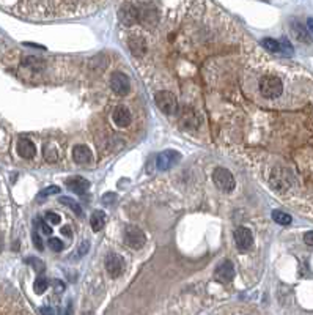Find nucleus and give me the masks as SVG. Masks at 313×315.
<instances>
[{"label":"nucleus","mask_w":313,"mask_h":315,"mask_svg":"<svg viewBox=\"0 0 313 315\" xmlns=\"http://www.w3.org/2000/svg\"><path fill=\"white\" fill-rule=\"evenodd\" d=\"M260 92L265 98L276 100L284 92V84L277 76H263L260 81Z\"/></svg>","instance_id":"nucleus-1"},{"label":"nucleus","mask_w":313,"mask_h":315,"mask_svg":"<svg viewBox=\"0 0 313 315\" xmlns=\"http://www.w3.org/2000/svg\"><path fill=\"white\" fill-rule=\"evenodd\" d=\"M139 8V22L144 27L153 28L159 22V11L153 3H137Z\"/></svg>","instance_id":"nucleus-2"},{"label":"nucleus","mask_w":313,"mask_h":315,"mask_svg":"<svg viewBox=\"0 0 313 315\" xmlns=\"http://www.w3.org/2000/svg\"><path fill=\"white\" fill-rule=\"evenodd\" d=\"M155 101L159 109L167 115H173L178 112V100L171 92H167V90L157 92L155 96Z\"/></svg>","instance_id":"nucleus-3"},{"label":"nucleus","mask_w":313,"mask_h":315,"mask_svg":"<svg viewBox=\"0 0 313 315\" xmlns=\"http://www.w3.org/2000/svg\"><path fill=\"white\" fill-rule=\"evenodd\" d=\"M213 180L217 188L224 192H231L236 186L233 173H231L228 169H225V167H217V169L213 172Z\"/></svg>","instance_id":"nucleus-4"},{"label":"nucleus","mask_w":313,"mask_h":315,"mask_svg":"<svg viewBox=\"0 0 313 315\" xmlns=\"http://www.w3.org/2000/svg\"><path fill=\"white\" fill-rule=\"evenodd\" d=\"M123 236H125V243L129 246V248H133V249L144 248L145 243H147L145 233L140 230L139 227H136V225H126Z\"/></svg>","instance_id":"nucleus-5"},{"label":"nucleus","mask_w":313,"mask_h":315,"mask_svg":"<svg viewBox=\"0 0 313 315\" xmlns=\"http://www.w3.org/2000/svg\"><path fill=\"white\" fill-rule=\"evenodd\" d=\"M120 21L123 25L126 27H131L139 22V8H137V3H133V2H126L121 5L120 8Z\"/></svg>","instance_id":"nucleus-6"},{"label":"nucleus","mask_w":313,"mask_h":315,"mask_svg":"<svg viewBox=\"0 0 313 315\" xmlns=\"http://www.w3.org/2000/svg\"><path fill=\"white\" fill-rule=\"evenodd\" d=\"M110 88L118 96H125L131 92V81L125 73H114L110 76Z\"/></svg>","instance_id":"nucleus-7"},{"label":"nucleus","mask_w":313,"mask_h":315,"mask_svg":"<svg viewBox=\"0 0 313 315\" xmlns=\"http://www.w3.org/2000/svg\"><path fill=\"white\" fill-rule=\"evenodd\" d=\"M106 270L109 273L110 278H118L121 276V273L125 271V260L121 255L115 254V252H110L107 257H106Z\"/></svg>","instance_id":"nucleus-8"},{"label":"nucleus","mask_w":313,"mask_h":315,"mask_svg":"<svg viewBox=\"0 0 313 315\" xmlns=\"http://www.w3.org/2000/svg\"><path fill=\"white\" fill-rule=\"evenodd\" d=\"M181 155L175 150H165L162 153H159L156 158V165L159 170H168L170 167H173L176 162H179Z\"/></svg>","instance_id":"nucleus-9"},{"label":"nucleus","mask_w":313,"mask_h":315,"mask_svg":"<svg viewBox=\"0 0 313 315\" xmlns=\"http://www.w3.org/2000/svg\"><path fill=\"white\" fill-rule=\"evenodd\" d=\"M235 243L239 251L246 252L254 244V235H252V232L247 227H238L235 232Z\"/></svg>","instance_id":"nucleus-10"},{"label":"nucleus","mask_w":313,"mask_h":315,"mask_svg":"<svg viewBox=\"0 0 313 315\" xmlns=\"http://www.w3.org/2000/svg\"><path fill=\"white\" fill-rule=\"evenodd\" d=\"M290 181H291V175L288 170L282 169V167H279V169L274 170V173H272L271 176V184L272 188L280 191V189H287L290 186Z\"/></svg>","instance_id":"nucleus-11"},{"label":"nucleus","mask_w":313,"mask_h":315,"mask_svg":"<svg viewBox=\"0 0 313 315\" xmlns=\"http://www.w3.org/2000/svg\"><path fill=\"white\" fill-rule=\"evenodd\" d=\"M128 46H129L131 54L136 55V57H144L147 54V49H148L147 39L144 36H140V35L131 36L129 41H128Z\"/></svg>","instance_id":"nucleus-12"},{"label":"nucleus","mask_w":313,"mask_h":315,"mask_svg":"<svg viewBox=\"0 0 313 315\" xmlns=\"http://www.w3.org/2000/svg\"><path fill=\"white\" fill-rule=\"evenodd\" d=\"M214 276L219 282H230L235 278V267L233 263L225 260L224 263H220L214 271Z\"/></svg>","instance_id":"nucleus-13"},{"label":"nucleus","mask_w":313,"mask_h":315,"mask_svg":"<svg viewBox=\"0 0 313 315\" xmlns=\"http://www.w3.org/2000/svg\"><path fill=\"white\" fill-rule=\"evenodd\" d=\"M69 191H73L76 194H85L90 188V181L85 180L84 176H71L65 181Z\"/></svg>","instance_id":"nucleus-14"},{"label":"nucleus","mask_w":313,"mask_h":315,"mask_svg":"<svg viewBox=\"0 0 313 315\" xmlns=\"http://www.w3.org/2000/svg\"><path fill=\"white\" fill-rule=\"evenodd\" d=\"M112 118H114V123L120 128H128L131 125V120H133L129 109L125 106H118L112 114Z\"/></svg>","instance_id":"nucleus-15"},{"label":"nucleus","mask_w":313,"mask_h":315,"mask_svg":"<svg viewBox=\"0 0 313 315\" xmlns=\"http://www.w3.org/2000/svg\"><path fill=\"white\" fill-rule=\"evenodd\" d=\"M73 159L77 162V164H90L93 161V155L92 152H90L88 147L85 145H76L74 150H73Z\"/></svg>","instance_id":"nucleus-16"},{"label":"nucleus","mask_w":313,"mask_h":315,"mask_svg":"<svg viewBox=\"0 0 313 315\" xmlns=\"http://www.w3.org/2000/svg\"><path fill=\"white\" fill-rule=\"evenodd\" d=\"M291 33L295 35V38L298 39V41H301V43H306V44H310L312 43V35L309 33L307 28L302 25L301 22H298V21H293L291 22Z\"/></svg>","instance_id":"nucleus-17"},{"label":"nucleus","mask_w":313,"mask_h":315,"mask_svg":"<svg viewBox=\"0 0 313 315\" xmlns=\"http://www.w3.org/2000/svg\"><path fill=\"white\" fill-rule=\"evenodd\" d=\"M36 153L35 144L28 139H19L17 142V155L24 158V159H32Z\"/></svg>","instance_id":"nucleus-18"},{"label":"nucleus","mask_w":313,"mask_h":315,"mask_svg":"<svg viewBox=\"0 0 313 315\" xmlns=\"http://www.w3.org/2000/svg\"><path fill=\"white\" fill-rule=\"evenodd\" d=\"M106 219H107V218H106V213H104V211H101V210L93 211L92 218H90V224H92L93 232L103 230V229H104V225H106Z\"/></svg>","instance_id":"nucleus-19"},{"label":"nucleus","mask_w":313,"mask_h":315,"mask_svg":"<svg viewBox=\"0 0 313 315\" xmlns=\"http://www.w3.org/2000/svg\"><path fill=\"white\" fill-rule=\"evenodd\" d=\"M181 123H183V126L186 128H197L198 126V118H197V114L192 111V109H186L183 111V114H181Z\"/></svg>","instance_id":"nucleus-20"},{"label":"nucleus","mask_w":313,"mask_h":315,"mask_svg":"<svg viewBox=\"0 0 313 315\" xmlns=\"http://www.w3.org/2000/svg\"><path fill=\"white\" fill-rule=\"evenodd\" d=\"M272 219H274L277 224H280V225H290L291 224V216L290 214H287V213H284V211H272Z\"/></svg>","instance_id":"nucleus-21"},{"label":"nucleus","mask_w":313,"mask_h":315,"mask_svg":"<svg viewBox=\"0 0 313 315\" xmlns=\"http://www.w3.org/2000/svg\"><path fill=\"white\" fill-rule=\"evenodd\" d=\"M47 285H49V282H47V279L44 278V276H38V278L35 279V284H33V290H35V293L41 295V293L46 292Z\"/></svg>","instance_id":"nucleus-22"},{"label":"nucleus","mask_w":313,"mask_h":315,"mask_svg":"<svg viewBox=\"0 0 313 315\" xmlns=\"http://www.w3.org/2000/svg\"><path fill=\"white\" fill-rule=\"evenodd\" d=\"M261 46L271 52H280V43L277 39H272V38H265L263 41H261Z\"/></svg>","instance_id":"nucleus-23"},{"label":"nucleus","mask_w":313,"mask_h":315,"mask_svg":"<svg viewBox=\"0 0 313 315\" xmlns=\"http://www.w3.org/2000/svg\"><path fill=\"white\" fill-rule=\"evenodd\" d=\"M60 202H62L63 205H66V206H69V208H71L77 216L82 214V208H80V205L76 200L69 199V197H60Z\"/></svg>","instance_id":"nucleus-24"},{"label":"nucleus","mask_w":313,"mask_h":315,"mask_svg":"<svg viewBox=\"0 0 313 315\" xmlns=\"http://www.w3.org/2000/svg\"><path fill=\"white\" fill-rule=\"evenodd\" d=\"M60 192V188L58 186H49L47 189H44V191H41L38 194V200H41V199H44V197H49V195H54V194H58Z\"/></svg>","instance_id":"nucleus-25"},{"label":"nucleus","mask_w":313,"mask_h":315,"mask_svg":"<svg viewBox=\"0 0 313 315\" xmlns=\"http://www.w3.org/2000/svg\"><path fill=\"white\" fill-rule=\"evenodd\" d=\"M47 244H49V248L52 251H55V252L63 249V243H62V240H58V238H49Z\"/></svg>","instance_id":"nucleus-26"},{"label":"nucleus","mask_w":313,"mask_h":315,"mask_svg":"<svg viewBox=\"0 0 313 315\" xmlns=\"http://www.w3.org/2000/svg\"><path fill=\"white\" fill-rule=\"evenodd\" d=\"M279 43H280V52H284V54H287V55H291V54H293V47H291V44L288 43V39H287V38H282Z\"/></svg>","instance_id":"nucleus-27"},{"label":"nucleus","mask_w":313,"mask_h":315,"mask_svg":"<svg viewBox=\"0 0 313 315\" xmlns=\"http://www.w3.org/2000/svg\"><path fill=\"white\" fill-rule=\"evenodd\" d=\"M27 262L32 265V267L38 271V273H43L44 270H46V267H44V263L41 262V260H38V259H27Z\"/></svg>","instance_id":"nucleus-28"},{"label":"nucleus","mask_w":313,"mask_h":315,"mask_svg":"<svg viewBox=\"0 0 313 315\" xmlns=\"http://www.w3.org/2000/svg\"><path fill=\"white\" fill-rule=\"evenodd\" d=\"M32 241H33L35 248H36L38 251H43V249H44L43 240H41V236H39V233H38V232H33V233H32Z\"/></svg>","instance_id":"nucleus-29"},{"label":"nucleus","mask_w":313,"mask_h":315,"mask_svg":"<svg viewBox=\"0 0 313 315\" xmlns=\"http://www.w3.org/2000/svg\"><path fill=\"white\" fill-rule=\"evenodd\" d=\"M46 221L50 224V225H57L60 222V216L54 211H47L46 213Z\"/></svg>","instance_id":"nucleus-30"},{"label":"nucleus","mask_w":313,"mask_h":315,"mask_svg":"<svg viewBox=\"0 0 313 315\" xmlns=\"http://www.w3.org/2000/svg\"><path fill=\"white\" fill-rule=\"evenodd\" d=\"M36 227L38 229H41V232L44 233V235H50V233H52V227H49V225L46 224V222H43L41 219H36Z\"/></svg>","instance_id":"nucleus-31"},{"label":"nucleus","mask_w":313,"mask_h":315,"mask_svg":"<svg viewBox=\"0 0 313 315\" xmlns=\"http://www.w3.org/2000/svg\"><path fill=\"white\" fill-rule=\"evenodd\" d=\"M117 199V195L115 194H112V192H110V194H104L103 195V200H104V203H114V200Z\"/></svg>","instance_id":"nucleus-32"},{"label":"nucleus","mask_w":313,"mask_h":315,"mask_svg":"<svg viewBox=\"0 0 313 315\" xmlns=\"http://www.w3.org/2000/svg\"><path fill=\"white\" fill-rule=\"evenodd\" d=\"M88 248H90V243H88V241H85V243L80 244V248H79V255H85V254L88 252Z\"/></svg>","instance_id":"nucleus-33"},{"label":"nucleus","mask_w":313,"mask_h":315,"mask_svg":"<svg viewBox=\"0 0 313 315\" xmlns=\"http://www.w3.org/2000/svg\"><path fill=\"white\" fill-rule=\"evenodd\" d=\"M304 241H306V244L313 246V232H307V233L304 235Z\"/></svg>","instance_id":"nucleus-34"},{"label":"nucleus","mask_w":313,"mask_h":315,"mask_svg":"<svg viewBox=\"0 0 313 315\" xmlns=\"http://www.w3.org/2000/svg\"><path fill=\"white\" fill-rule=\"evenodd\" d=\"M54 287H55V292H63L65 290V285L62 281H54Z\"/></svg>","instance_id":"nucleus-35"},{"label":"nucleus","mask_w":313,"mask_h":315,"mask_svg":"<svg viewBox=\"0 0 313 315\" xmlns=\"http://www.w3.org/2000/svg\"><path fill=\"white\" fill-rule=\"evenodd\" d=\"M41 315H55L50 308H41Z\"/></svg>","instance_id":"nucleus-36"},{"label":"nucleus","mask_w":313,"mask_h":315,"mask_svg":"<svg viewBox=\"0 0 313 315\" xmlns=\"http://www.w3.org/2000/svg\"><path fill=\"white\" fill-rule=\"evenodd\" d=\"M63 315H73V304L71 303H68V306H66Z\"/></svg>","instance_id":"nucleus-37"},{"label":"nucleus","mask_w":313,"mask_h":315,"mask_svg":"<svg viewBox=\"0 0 313 315\" xmlns=\"http://www.w3.org/2000/svg\"><path fill=\"white\" fill-rule=\"evenodd\" d=\"M62 233H63V235H68V236H71V235H73V232L69 230V227H63V229H62Z\"/></svg>","instance_id":"nucleus-38"},{"label":"nucleus","mask_w":313,"mask_h":315,"mask_svg":"<svg viewBox=\"0 0 313 315\" xmlns=\"http://www.w3.org/2000/svg\"><path fill=\"white\" fill-rule=\"evenodd\" d=\"M2 249H3V236L0 233V252H2Z\"/></svg>","instance_id":"nucleus-39"},{"label":"nucleus","mask_w":313,"mask_h":315,"mask_svg":"<svg viewBox=\"0 0 313 315\" xmlns=\"http://www.w3.org/2000/svg\"><path fill=\"white\" fill-rule=\"evenodd\" d=\"M307 24H309V27H310V30L313 32V19H309V21H307Z\"/></svg>","instance_id":"nucleus-40"},{"label":"nucleus","mask_w":313,"mask_h":315,"mask_svg":"<svg viewBox=\"0 0 313 315\" xmlns=\"http://www.w3.org/2000/svg\"><path fill=\"white\" fill-rule=\"evenodd\" d=\"M84 315H93V314H92V312H85Z\"/></svg>","instance_id":"nucleus-41"}]
</instances>
